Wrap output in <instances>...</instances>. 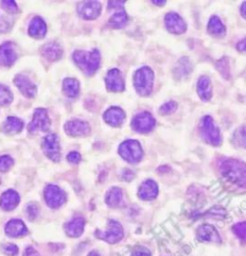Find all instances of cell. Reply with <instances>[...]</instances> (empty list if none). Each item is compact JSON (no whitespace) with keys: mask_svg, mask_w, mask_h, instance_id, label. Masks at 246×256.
Returning a JSON list of instances; mask_svg holds the SVG:
<instances>
[{"mask_svg":"<svg viewBox=\"0 0 246 256\" xmlns=\"http://www.w3.org/2000/svg\"><path fill=\"white\" fill-rule=\"evenodd\" d=\"M221 175L229 182L240 187L246 186V164L241 160L225 158L220 165Z\"/></svg>","mask_w":246,"mask_h":256,"instance_id":"1","label":"cell"},{"mask_svg":"<svg viewBox=\"0 0 246 256\" xmlns=\"http://www.w3.org/2000/svg\"><path fill=\"white\" fill-rule=\"evenodd\" d=\"M73 60L84 73L91 76L98 69L100 65L101 56L100 53L95 49L92 51L78 50L73 54Z\"/></svg>","mask_w":246,"mask_h":256,"instance_id":"2","label":"cell"},{"mask_svg":"<svg viewBox=\"0 0 246 256\" xmlns=\"http://www.w3.org/2000/svg\"><path fill=\"white\" fill-rule=\"evenodd\" d=\"M154 72L150 67L144 66L136 71L134 75V86L142 96H148L153 90Z\"/></svg>","mask_w":246,"mask_h":256,"instance_id":"3","label":"cell"},{"mask_svg":"<svg viewBox=\"0 0 246 256\" xmlns=\"http://www.w3.org/2000/svg\"><path fill=\"white\" fill-rule=\"evenodd\" d=\"M202 138L213 146H221V131L211 116H205L200 123Z\"/></svg>","mask_w":246,"mask_h":256,"instance_id":"4","label":"cell"},{"mask_svg":"<svg viewBox=\"0 0 246 256\" xmlns=\"http://www.w3.org/2000/svg\"><path fill=\"white\" fill-rule=\"evenodd\" d=\"M120 156L129 163H137L143 158V152L139 141L126 140L123 142L118 149Z\"/></svg>","mask_w":246,"mask_h":256,"instance_id":"5","label":"cell"},{"mask_svg":"<svg viewBox=\"0 0 246 256\" xmlns=\"http://www.w3.org/2000/svg\"><path fill=\"white\" fill-rule=\"evenodd\" d=\"M124 232L122 226L115 220H110L108 225V230L106 231H96V238L103 240L109 244L118 243L123 238Z\"/></svg>","mask_w":246,"mask_h":256,"instance_id":"6","label":"cell"},{"mask_svg":"<svg viewBox=\"0 0 246 256\" xmlns=\"http://www.w3.org/2000/svg\"><path fill=\"white\" fill-rule=\"evenodd\" d=\"M51 125L48 113L45 109H37L34 113L33 120L28 125V130L31 133L38 131H47Z\"/></svg>","mask_w":246,"mask_h":256,"instance_id":"7","label":"cell"},{"mask_svg":"<svg viewBox=\"0 0 246 256\" xmlns=\"http://www.w3.org/2000/svg\"><path fill=\"white\" fill-rule=\"evenodd\" d=\"M44 200L50 208L56 209L65 204L66 196L59 186L49 184L44 189Z\"/></svg>","mask_w":246,"mask_h":256,"instance_id":"8","label":"cell"},{"mask_svg":"<svg viewBox=\"0 0 246 256\" xmlns=\"http://www.w3.org/2000/svg\"><path fill=\"white\" fill-rule=\"evenodd\" d=\"M41 148L44 154L52 161L58 162L61 158V148L57 134H48L44 137L41 144Z\"/></svg>","mask_w":246,"mask_h":256,"instance_id":"9","label":"cell"},{"mask_svg":"<svg viewBox=\"0 0 246 256\" xmlns=\"http://www.w3.org/2000/svg\"><path fill=\"white\" fill-rule=\"evenodd\" d=\"M102 10L101 3L98 1H83L77 6V13L82 18L92 20L97 18Z\"/></svg>","mask_w":246,"mask_h":256,"instance_id":"10","label":"cell"},{"mask_svg":"<svg viewBox=\"0 0 246 256\" xmlns=\"http://www.w3.org/2000/svg\"><path fill=\"white\" fill-rule=\"evenodd\" d=\"M155 118L146 112L136 116L132 121L133 129L141 133H146L151 131L155 127Z\"/></svg>","mask_w":246,"mask_h":256,"instance_id":"11","label":"cell"},{"mask_svg":"<svg viewBox=\"0 0 246 256\" xmlns=\"http://www.w3.org/2000/svg\"><path fill=\"white\" fill-rule=\"evenodd\" d=\"M65 130L70 136H85L91 132V127L85 121L74 119L65 123Z\"/></svg>","mask_w":246,"mask_h":256,"instance_id":"12","label":"cell"},{"mask_svg":"<svg viewBox=\"0 0 246 256\" xmlns=\"http://www.w3.org/2000/svg\"><path fill=\"white\" fill-rule=\"evenodd\" d=\"M13 83L26 98H34L35 97V95L37 93V87L27 76L22 75V74L16 75L13 80Z\"/></svg>","mask_w":246,"mask_h":256,"instance_id":"13","label":"cell"},{"mask_svg":"<svg viewBox=\"0 0 246 256\" xmlns=\"http://www.w3.org/2000/svg\"><path fill=\"white\" fill-rule=\"evenodd\" d=\"M105 82L107 89L112 92H121L124 90V80L117 68L111 69L107 73Z\"/></svg>","mask_w":246,"mask_h":256,"instance_id":"14","label":"cell"},{"mask_svg":"<svg viewBox=\"0 0 246 256\" xmlns=\"http://www.w3.org/2000/svg\"><path fill=\"white\" fill-rule=\"evenodd\" d=\"M17 60V54L13 43L6 41L0 45V65L12 66Z\"/></svg>","mask_w":246,"mask_h":256,"instance_id":"15","label":"cell"},{"mask_svg":"<svg viewBox=\"0 0 246 256\" xmlns=\"http://www.w3.org/2000/svg\"><path fill=\"white\" fill-rule=\"evenodd\" d=\"M166 27L170 33L183 34L187 30V24L181 16L176 13H169L165 17Z\"/></svg>","mask_w":246,"mask_h":256,"instance_id":"16","label":"cell"},{"mask_svg":"<svg viewBox=\"0 0 246 256\" xmlns=\"http://www.w3.org/2000/svg\"><path fill=\"white\" fill-rule=\"evenodd\" d=\"M197 238L205 243H221V238L218 231L212 225H202L197 230Z\"/></svg>","mask_w":246,"mask_h":256,"instance_id":"17","label":"cell"},{"mask_svg":"<svg viewBox=\"0 0 246 256\" xmlns=\"http://www.w3.org/2000/svg\"><path fill=\"white\" fill-rule=\"evenodd\" d=\"M5 232L9 237H22L28 233L25 224L19 219H13L9 221L5 227Z\"/></svg>","mask_w":246,"mask_h":256,"instance_id":"18","label":"cell"},{"mask_svg":"<svg viewBox=\"0 0 246 256\" xmlns=\"http://www.w3.org/2000/svg\"><path fill=\"white\" fill-rule=\"evenodd\" d=\"M104 120L113 127H119L125 120V113L118 107H112L105 112Z\"/></svg>","mask_w":246,"mask_h":256,"instance_id":"19","label":"cell"},{"mask_svg":"<svg viewBox=\"0 0 246 256\" xmlns=\"http://www.w3.org/2000/svg\"><path fill=\"white\" fill-rule=\"evenodd\" d=\"M19 201L20 198L17 192L14 190H8L1 195L0 207L5 211H11L18 205Z\"/></svg>","mask_w":246,"mask_h":256,"instance_id":"20","label":"cell"},{"mask_svg":"<svg viewBox=\"0 0 246 256\" xmlns=\"http://www.w3.org/2000/svg\"><path fill=\"white\" fill-rule=\"evenodd\" d=\"M159 193L158 185L154 180L148 179L144 181L139 189V197L143 201H152Z\"/></svg>","mask_w":246,"mask_h":256,"instance_id":"21","label":"cell"},{"mask_svg":"<svg viewBox=\"0 0 246 256\" xmlns=\"http://www.w3.org/2000/svg\"><path fill=\"white\" fill-rule=\"evenodd\" d=\"M28 32L29 35L34 39H42L46 35L47 27L42 18L36 16L31 20Z\"/></svg>","mask_w":246,"mask_h":256,"instance_id":"22","label":"cell"},{"mask_svg":"<svg viewBox=\"0 0 246 256\" xmlns=\"http://www.w3.org/2000/svg\"><path fill=\"white\" fill-rule=\"evenodd\" d=\"M85 219L82 217H76L68 222L65 227V231L67 236L71 238H77L83 234L85 228Z\"/></svg>","mask_w":246,"mask_h":256,"instance_id":"23","label":"cell"},{"mask_svg":"<svg viewBox=\"0 0 246 256\" xmlns=\"http://www.w3.org/2000/svg\"><path fill=\"white\" fill-rule=\"evenodd\" d=\"M41 54L42 56L49 62H55L57 60H59L62 55H63V50L61 48V46L57 43V42H48L46 43L42 49H41Z\"/></svg>","mask_w":246,"mask_h":256,"instance_id":"24","label":"cell"},{"mask_svg":"<svg viewBox=\"0 0 246 256\" xmlns=\"http://www.w3.org/2000/svg\"><path fill=\"white\" fill-rule=\"evenodd\" d=\"M23 127H24L23 121L15 116H9L2 126L3 131L8 134L18 133L22 130Z\"/></svg>","mask_w":246,"mask_h":256,"instance_id":"25","label":"cell"},{"mask_svg":"<svg viewBox=\"0 0 246 256\" xmlns=\"http://www.w3.org/2000/svg\"><path fill=\"white\" fill-rule=\"evenodd\" d=\"M197 92L203 101H209L212 98V84L207 76H202L197 83Z\"/></svg>","mask_w":246,"mask_h":256,"instance_id":"26","label":"cell"},{"mask_svg":"<svg viewBox=\"0 0 246 256\" xmlns=\"http://www.w3.org/2000/svg\"><path fill=\"white\" fill-rule=\"evenodd\" d=\"M106 204L110 207L116 208L120 206L123 201V192L118 187H113L106 195Z\"/></svg>","mask_w":246,"mask_h":256,"instance_id":"27","label":"cell"},{"mask_svg":"<svg viewBox=\"0 0 246 256\" xmlns=\"http://www.w3.org/2000/svg\"><path fill=\"white\" fill-rule=\"evenodd\" d=\"M63 91L69 98H75L79 95L80 86L76 79L66 78L63 82Z\"/></svg>","mask_w":246,"mask_h":256,"instance_id":"28","label":"cell"},{"mask_svg":"<svg viewBox=\"0 0 246 256\" xmlns=\"http://www.w3.org/2000/svg\"><path fill=\"white\" fill-rule=\"evenodd\" d=\"M208 31L211 35L216 37H222L226 33V28L222 23L221 18L219 16H213L208 24Z\"/></svg>","mask_w":246,"mask_h":256,"instance_id":"29","label":"cell"},{"mask_svg":"<svg viewBox=\"0 0 246 256\" xmlns=\"http://www.w3.org/2000/svg\"><path fill=\"white\" fill-rule=\"evenodd\" d=\"M193 70V66L188 58H182L178 62L176 68L174 69V74L178 78L187 77Z\"/></svg>","mask_w":246,"mask_h":256,"instance_id":"30","label":"cell"},{"mask_svg":"<svg viewBox=\"0 0 246 256\" xmlns=\"http://www.w3.org/2000/svg\"><path fill=\"white\" fill-rule=\"evenodd\" d=\"M128 21V16L126 13L122 10L120 12L114 13L113 16L109 20V25L113 28H122L127 24Z\"/></svg>","mask_w":246,"mask_h":256,"instance_id":"31","label":"cell"},{"mask_svg":"<svg viewBox=\"0 0 246 256\" xmlns=\"http://www.w3.org/2000/svg\"><path fill=\"white\" fill-rule=\"evenodd\" d=\"M13 101V93L6 86L0 85V107L8 106Z\"/></svg>","mask_w":246,"mask_h":256,"instance_id":"32","label":"cell"},{"mask_svg":"<svg viewBox=\"0 0 246 256\" xmlns=\"http://www.w3.org/2000/svg\"><path fill=\"white\" fill-rule=\"evenodd\" d=\"M13 165V159L10 155L0 156V172H7Z\"/></svg>","mask_w":246,"mask_h":256,"instance_id":"33","label":"cell"},{"mask_svg":"<svg viewBox=\"0 0 246 256\" xmlns=\"http://www.w3.org/2000/svg\"><path fill=\"white\" fill-rule=\"evenodd\" d=\"M176 110H177V104L175 102H173V101H170V102L163 105V106L160 108L159 113H160L161 115L168 116V115L173 114Z\"/></svg>","mask_w":246,"mask_h":256,"instance_id":"34","label":"cell"},{"mask_svg":"<svg viewBox=\"0 0 246 256\" xmlns=\"http://www.w3.org/2000/svg\"><path fill=\"white\" fill-rule=\"evenodd\" d=\"M233 231L239 238H241L242 240H246V224L245 222L236 224L233 227Z\"/></svg>","mask_w":246,"mask_h":256,"instance_id":"35","label":"cell"},{"mask_svg":"<svg viewBox=\"0 0 246 256\" xmlns=\"http://www.w3.org/2000/svg\"><path fill=\"white\" fill-rule=\"evenodd\" d=\"M1 251L8 256H14L18 254V248L14 244H4L1 246Z\"/></svg>","mask_w":246,"mask_h":256,"instance_id":"36","label":"cell"},{"mask_svg":"<svg viewBox=\"0 0 246 256\" xmlns=\"http://www.w3.org/2000/svg\"><path fill=\"white\" fill-rule=\"evenodd\" d=\"M217 66H218L219 70L221 71V74H222L224 77L226 78V79H228V78H229V75H230V70H229V63H228V60H227L226 58L222 59L221 61H220V62L218 63Z\"/></svg>","mask_w":246,"mask_h":256,"instance_id":"37","label":"cell"},{"mask_svg":"<svg viewBox=\"0 0 246 256\" xmlns=\"http://www.w3.org/2000/svg\"><path fill=\"white\" fill-rule=\"evenodd\" d=\"M1 6L8 13H16L18 11L17 5H16V3L14 1H2L1 2Z\"/></svg>","mask_w":246,"mask_h":256,"instance_id":"38","label":"cell"},{"mask_svg":"<svg viewBox=\"0 0 246 256\" xmlns=\"http://www.w3.org/2000/svg\"><path fill=\"white\" fill-rule=\"evenodd\" d=\"M26 213H27V216H28L30 220H34L38 216L39 208L35 204H30V205H27Z\"/></svg>","mask_w":246,"mask_h":256,"instance_id":"39","label":"cell"},{"mask_svg":"<svg viewBox=\"0 0 246 256\" xmlns=\"http://www.w3.org/2000/svg\"><path fill=\"white\" fill-rule=\"evenodd\" d=\"M131 256H152L151 253L148 249L144 248V247H139L137 248Z\"/></svg>","mask_w":246,"mask_h":256,"instance_id":"40","label":"cell"},{"mask_svg":"<svg viewBox=\"0 0 246 256\" xmlns=\"http://www.w3.org/2000/svg\"><path fill=\"white\" fill-rule=\"evenodd\" d=\"M66 159L70 162V163H73V164H77L80 161H81V155L77 152H71L69 154H67L66 156Z\"/></svg>","mask_w":246,"mask_h":256,"instance_id":"41","label":"cell"},{"mask_svg":"<svg viewBox=\"0 0 246 256\" xmlns=\"http://www.w3.org/2000/svg\"><path fill=\"white\" fill-rule=\"evenodd\" d=\"M23 256H40L39 253L32 247H28L24 251Z\"/></svg>","mask_w":246,"mask_h":256,"instance_id":"42","label":"cell"},{"mask_svg":"<svg viewBox=\"0 0 246 256\" xmlns=\"http://www.w3.org/2000/svg\"><path fill=\"white\" fill-rule=\"evenodd\" d=\"M134 178V174L132 171L130 170H125L123 172V179H126V180H131V179Z\"/></svg>","mask_w":246,"mask_h":256,"instance_id":"43","label":"cell"},{"mask_svg":"<svg viewBox=\"0 0 246 256\" xmlns=\"http://www.w3.org/2000/svg\"><path fill=\"white\" fill-rule=\"evenodd\" d=\"M238 50L241 52H245L246 50V39H243L241 42L238 43Z\"/></svg>","mask_w":246,"mask_h":256,"instance_id":"44","label":"cell"},{"mask_svg":"<svg viewBox=\"0 0 246 256\" xmlns=\"http://www.w3.org/2000/svg\"><path fill=\"white\" fill-rule=\"evenodd\" d=\"M246 2L243 3V6H242V13H243V16L246 17Z\"/></svg>","mask_w":246,"mask_h":256,"instance_id":"45","label":"cell"},{"mask_svg":"<svg viewBox=\"0 0 246 256\" xmlns=\"http://www.w3.org/2000/svg\"><path fill=\"white\" fill-rule=\"evenodd\" d=\"M153 4L162 6V5H165V4H166V1H162V2H157V1H153Z\"/></svg>","mask_w":246,"mask_h":256,"instance_id":"46","label":"cell"},{"mask_svg":"<svg viewBox=\"0 0 246 256\" xmlns=\"http://www.w3.org/2000/svg\"><path fill=\"white\" fill-rule=\"evenodd\" d=\"M99 256V254L98 253H96V252H91L89 254V256Z\"/></svg>","mask_w":246,"mask_h":256,"instance_id":"47","label":"cell"}]
</instances>
